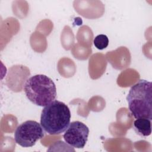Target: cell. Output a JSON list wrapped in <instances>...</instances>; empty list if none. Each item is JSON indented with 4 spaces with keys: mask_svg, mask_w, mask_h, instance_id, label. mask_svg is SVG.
Returning <instances> with one entry per match:
<instances>
[{
    "mask_svg": "<svg viewBox=\"0 0 152 152\" xmlns=\"http://www.w3.org/2000/svg\"><path fill=\"white\" fill-rule=\"evenodd\" d=\"M134 127L137 134L148 137L151 133V120L147 118H138L134 122Z\"/></svg>",
    "mask_w": 152,
    "mask_h": 152,
    "instance_id": "cell-6",
    "label": "cell"
},
{
    "mask_svg": "<svg viewBox=\"0 0 152 152\" xmlns=\"http://www.w3.org/2000/svg\"><path fill=\"white\" fill-rule=\"evenodd\" d=\"M89 134V129L84 123L76 121L69 124L65 131L63 138L65 142L69 145L83 148L86 144Z\"/></svg>",
    "mask_w": 152,
    "mask_h": 152,
    "instance_id": "cell-5",
    "label": "cell"
},
{
    "mask_svg": "<svg viewBox=\"0 0 152 152\" xmlns=\"http://www.w3.org/2000/svg\"><path fill=\"white\" fill-rule=\"evenodd\" d=\"M94 46L99 50L106 48L109 45V39L105 34H99L93 40Z\"/></svg>",
    "mask_w": 152,
    "mask_h": 152,
    "instance_id": "cell-7",
    "label": "cell"
},
{
    "mask_svg": "<svg viewBox=\"0 0 152 152\" xmlns=\"http://www.w3.org/2000/svg\"><path fill=\"white\" fill-rule=\"evenodd\" d=\"M27 99L33 104L46 106L56 97V87L53 81L49 77L37 74L27 80L24 87Z\"/></svg>",
    "mask_w": 152,
    "mask_h": 152,
    "instance_id": "cell-3",
    "label": "cell"
},
{
    "mask_svg": "<svg viewBox=\"0 0 152 152\" xmlns=\"http://www.w3.org/2000/svg\"><path fill=\"white\" fill-rule=\"evenodd\" d=\"M44 137L41 124L33 120L26 121L19 125L14 133L15 142L23 147H30Z\"/></svg>",
    "mask_w": 152,
    "mask_h": 152,
    "instance_id": "cell-4",
    "label": "cell"
},
{
    "mask_svg": "<svg viewBox=\"0 0 152 152\" xmlns=\"http://www.w3.org/2000/svg\"><path fill=\"white\" fill-rule=\"evenodd\" d=\"M152 84L140 80L130 88L126 97L128 107L135 118L152 119Z\"/></svg>",
    "mask_w": 152,
    "mask_h": 152,
    "instance_id": "cell-1",
    "label": "cell"
},
{
    "mask_svg": "<svg viewBox=\"0 0 152 152\" xmlns=\"http://www.w3.org/2000/svg\"><path fill=\"white\" fill-rule=\"evenodd\" d=\"M71 112L64 102L57 100L45 106L40 116L43 129L50 135L64 132L70 124Z\"/></svg>",
    "mask_w": 152,
    "mask_h": 152,
    "instance_id": "cell-2",
    "label": "cell"
}]
</instances>
